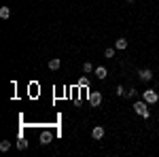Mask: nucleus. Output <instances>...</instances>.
Instances as JSON below:
<instances>
[{"label":"nucleus","mask_w":159,"mask_h":157,"mask_svg":"<svg viewBox=\"0 0 159 157\" xmlns=\"http://www.w3.org/2000/svg\"><path fill=\"white\" fill-rule=\"evenodd\" d=\"M134 109H136V113H138V115H142L144 119H148V115H151V113H148V104L144 102V100L136 102V104H134Z\"/></svg>","instance_id":"obj_1"},{"label":"nucleus","mask_w":159,"mask_h":157,"mask_svg":"<svg viewBox=\"0 0 159 157\" xmlns=\"http://www.w3.org/2000/svg\"><path fill=\"white\" fill-rule=\"evenodd\" d=\"M115 49H119V51L127 49V40H125V38H117V40H115Z\"/></svg>","instance_id":"obj_8"},{"label":"nucleus","mask_w":159,"mask_h":157,"mask_svg":"<svg viewBox=\"0 0 159 157\" xmlns=\"http://www.w3.org/2000/svg\"><path fill=\"white\" fill-rule=\"evenodd\" d=\"M117 96H125V89H123V85L117 87Z\"/></svg>","instance_id":"obj_16"},{"label":"nucleus","mask_w":159,"mask_h":157,"mask_svg":"<svg viewBox=\"0 0 159 157\" xmlns=\"http://www.w3.org/2000/svg\"><path fill=\"white\" fill-rule=\"evenodd\" d=\"M9 149H11V142L9 140H2L0 142V151H9Z\"/></svg>","instance_id":"obj_13"},{"label":"nucleus","mask_w":159,"mask_h":157,"mask_svg":"<svg viewBox=\"0 0 159 157\" xmlns=\"http://www.w3.org/2000/svg\"><path fill=\"white\" fill-rule=\"evenodd\" d=\"M79 85H81V87H89V79H87V76H81Z\"/></svg>","instance_id":"obj_15"},{"label":"nucleus","mask_w":159,"mask_h":157,"mask_svg":"<svg viewBox=\"0 0 159 157\" xmlns=\"http://www.w3.org/2000/svg\"><path fill=\"white\" fill-rule=\"evenodd\" d=\"M93 74H96V76H98L100 81H102V79H106V76H108V70H106L104 66H98V68L93 70Z\"/></svg>","instance_id":"obj_6"},{"label":"nucleus","mask_w":159,"mask_h":157,"mask_svg":"<svg viewBox=\"0 0 159 157\" xmlns=\"http://www.w3.org/2000/svg\"><path fill=\"white\" fill-rule=\"evenodd\" d=\"M138 76H140V81H144V83H148V81L153 79V72H151L148 68H142V70L138 72Z\"/></svg>","instance_id":"obj_5"},{"label":"nucleus","mask_w":159,"mask_h":157,"mask_svg":"<svg viewBox=\"0 0 159 157\" xmlns=\"http://www.w3.org/2000/svg\"><path fill=\"white\" fill-rule=\"evenodd\" d=\"M104 58H115V49H112V47H108L106 51H104Z\"/></svg>","instance_id":"obj_14"},{"label":"nucleus","mask_w":159,"mask_h":157,"mask_svg":"<svg viewBox=\"0 0 159 157\" xmlns=\"http://www.w3.org/2000/svg\"><path fill=\"white\" fill-rule=\"evenodd\" d=\"M91 136H93V140H102V138H104V127H102V125H96V127L91 130Z\"/></svg>","instance_id":"obj_4"},{"label":"nucleus","mask_w":159,"mask_h":157,"mask_svg":"<svg viewBox=\"0 0 159 157\" xmlns=\"http://www.w3.org/2000/svg\"><path fill=\"white\" fill-rule=\"evenodd\" d=\"M60 64H61V62L57 60V58H53V60H49L47 66H49V70H57V68H60Z\"/></svg>","instance_id":"obj_9"},{"label":"nucleus","mask_w":159,"mask_h":157,"mask_svg":"<svg viewBox=\"0 0 159 157\" xmlns=\"http://www.w3.org/2000/svg\"><path fill=\"white\" fill-rule=\"evenodd\" d=\"M51 138H53V134H51V132H43V134H40V145H49Z\"/></svg>","instance_id":"obj_7"},{"label":"nucleus","mask_w":159,"mask_h":157,"mask_svg":"<svg viewBox=\"0 0 159 157\" xmlns=\"http://www.w3.org/2000/svg\"><path fill=\"white\" fill-rule=\"evenodd\" d=\"M93 70H96V68H93V64H91V62H85V64H83V72H85V74L93 72Z\"/></svg>","instance_id":"obj_11"},{"label":"nucleus","mask_w":159,"mask_h":157,"mask_svg":"<svg viewBox=\"0 0 159 157\" xmlns=\"http://www.w3.org/2000/svg\"><path fill=\"white\" fill-rule=\"evenodd\" d=\"M89 104L93 109H98L100 104H102V94L100 91H89Z\"/></svg>","instance_id":"obj_3"},{"label":"nucleus","mask_w":159,"mask_h":157,"mask_svg":"<svg viewBox=\"0 0 159 157\" xmlns=\"http://www.w3.org/2000/svg\"><path fill=\"white\" fill-rule=\"evenodd\" d=\"M17 149H19V151H25V149H28V140H25V138H19V142H17Z\"/></svg>","instance_id":"obj_12"},{"label":"nucleus","mask_w":159,"mask_h":157,"mask_svg":"<svg viewBox=\"0 0 159 157\" xmlns=\"http://www.w3.org/2000/svg\"><path fill=\"white\" fill-rule=\"evenodd\" d=\"M127 2H134V0H127Z\"/></svg>","instance_id":"obj_17"},{"label":"nucleus","mask_w":159,"mask_h":157,"mask_svg":"<svg viewBox=\"0 0 159 157\" xmlns=\"http://www.w3.org/2000/svg\"><path fill=\"white\" fill-rule=\"evenodd\" d=\"M0 17H2V19H9V17H11V9H9V7H2V9H0Z\"/></svg>","instance_id":"obj_10"},{"label":"nucleus","mask_w":159,"mask_h":157,"mask_svg":"<svg viewBox=\"0 0 159 157\" xmlns=\"http://www.w3.org/2000/svg\"><path fill=\"white\" fill-rule=\"evenodd\" d=\"M142 100H144L147 104H155V102L159 100V94H157V91H153V89H147V91L142 94Z\"/></svg>","instance_id":"obj_2"}]
</instances>
